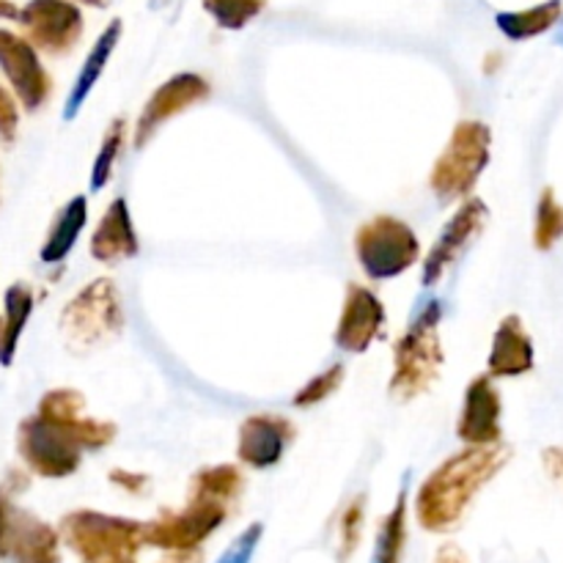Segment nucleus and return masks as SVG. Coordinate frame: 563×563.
<instances>
[{
  "mask_svg": "<svg viewBox=\"0 0 563 563\" xmlns=\"http://www.w3.org/2000/svg\"><path fill=\"white\" fill-rule=\"evenodd\" d=\"M119 427L86 416V396L77 388H53L38 399L36 412L16 427V454L38 478L64 482L75 476L86 454L113 445Z\"/></svg>",
  "mask_w": 563,
  "mask_h": 563,
  "instance_id": "obj_1",
  "label": "nucleus"
},
{
  "mask_svg": "<svg viewBox=\"0 0 563 563\" xmlns=\"http://www.w3.org/2000/svg\"><path fill=\"white\" fill-rule=\"evenodd\" d=\"M247 478L240 465L198 467L187 484V498L181 509H163L154 520L143 522V548L181 553L201 550L209 537L231 520L245 495Z\"/></svg>",
  "mask_w": 563,
  "mask_h": 563,
  "instance_id": "obj_2",
  "label": "nucleus"
},
{
  "mask_svg": "<svg viewBox=\"0 0 563 563\" xmlns=\"http://www.w3.org/2000/svg\"><path fill=\"white\" fill-rule=\"evenodd\" d=\"M509 445L462 449L445 456L418 487L412 511L416 522L429 533H451L462 526L473 500L489 487L495 476L509 465Z\"/></svg>",
  "mask_w": 563,
  "mask_h": 563,
  "instance_id": "obj_3",
  "label": "nucleus"
},
{
  "mask_svg": "<svg viewBox=\"0 0 563 563\" xmlns=\"http://www.w3.org/2000/svg\"><path fill=\"white\" fill-rule=\"evenodd\" d=\"M443 313L440 297H421L407 319V328L396 339L388 394L399 405L427 396L443 374L445 352L443 341H440Z\"/></svg>",
  "mask_w": 563,
  "mask_h": 563,
  "instance_id": "obj_4",
  "label": "nucleus"
},
{
  "mask_svg": "<svg viewBox=\"0 0 563 563\" xmlns=\"http://www.w3.org/2000/svg\"><path fill=\"white\" fill-rule=\"evenodd\" d=\"M27 487L31 478L16 467L0 482V561L60 563L58 528L20 506V495L27 493Z\"/></svg>",
  "mask_w": 563,
  "mask_h": 563,
  "instance_id": "obj_5",
  "label": "nucleus"
},
{
  "mask_svg": "<svg viewBox=\"0 0 563 563\" xmlns=\"http://www.w3.org/2000/svg\"><path fill=\"white\" fill-rule=\"evenodd\" d=\"M489 157H493V130L476 119L460 121L429 170V190L443 207L467 201L482 181Z\"/></svg>",
  "mask_w": 563,
  "mask_h": 563,
  "instance_id": "obj_6",
  "label": "nucleus"
},
{
  "mask_svg": "<svg viewBox=\"0 0 563 563\" xmlns=\"http://www.w3.org/2000/svg\"><path fill=\"white\" fill-rule=\"evenodd\" d=\"M64 344L71 352H93L119 339L126 328V311L113 278H93L64 306L58 317Z\"/></svg>",
  "mask_w": 563,
  "mask_h": 563,
  "instance_id": "obj_7",
  "label": "nucleus"
},
{
  "mask_svg": "<svg viewBox=\"0 0 563 563\" xmlns=\"http://www.w3.org/2000/svg\"><path fill=\"white\" fill-rule=\"evenodd\" d=\"M357 267L372 284L401 278L421 262V240L407 220L396 214H374L363 220L352 236Z\"/></svg>",
  "mask_w": 563,
  "mask_h": 563,
  "instance_id": "obj_8",
  "label": "nucleus"
},
{
  "mask_svg": "<svg viewBox=\"0 0 563 563\" xmlns=\"http://www.w3.org/2000/svg\"><path fill=\"white\" fill-rule=\"evenodd\" d=\"M58 537L82 563L135 559L143 548V522L93 509H75L60 517Z\"/></svg>",
  "mask_w": 563,
  "mask_h": 563,
  "instance_id": "obj_9",
  "label": "nucleus"
},
{
  "mask_svg": "<svg viewBox=\"0 0 563 563\" xmlns=\"http://www.w3.org/2000/svg\"><path fill=\"white\" fill-rule=\"evenodd\" d=\"M209 97H212V86H209L207 77H201L198 71H179V75L168 77V80H165L163 86L154 88L152 97L143 102L141 115H137L135 121V130H132V148H135V152H143L168 121L187 113V110L196 108V104L207 102Z\"/></svg>",
  "mask_w": 563,
  "mask_h": 563,
  "instance_id": "obj_10",
  "label": "nucleus"
},
{
  "mask_svg": "<svg viewBox=\"0 0 563 563\" xmlns=\"http://www.w3.org/2000/svg\"><path fill=\"white\" fill-rule=\"evenodd\" d=\"M489 223V207L478 196L467 198L456 207V212L451 214L449 223L443 225L440 236L434 240L432 251L427 253V258L421 262V286L423 289H432L440 280L449 275L451 267L460 264V258L465 256L473 247V242L484 234Z\"/></svg>",
  "mask_w": 563,
  "mask_h": 563,
  "instance_id": "obj_11",
  "label": "nucleus"
},
{
  "mask_svg": "<svg viewBox=\"0 0 563 563\" xmlns=\"http://www.w3.org/2000/svg\"><path fill=\"white\" fill-rule=\"evenodd\" d=\"M16 22L25 27L31 47L53 58L69 55L86 31L82 11L69 0H31L25 9H20Z\"/></svg>",
  "mask_w": 563,
  "mask_h": 563,
  "instance_id": "obj_12",
  "label": "nucleus"
},
{
  "mask_svg": "<svg viewBox=\"0 0 563 563\" xmlns=\"http://www.w3.org/2000/svg\"><path fill=\"white\" fill-rule=\"evenodd\" d=\"M385 324H388V311H385L383 300L374 295V289L350 280L333 330L335 350L346 352V355H363L383 339Z\"/></svg>",
  "mask_w": 563,
  "mask_h": 563,
  "instance_id": "obj_13",
  "label": "nucleus"
},
{
  "mask_svg": "<svg viewBox=\"0 0 563 563\" xmlns=\"http://www.w3.org/2000/svg\"><path fill=\"white\" fill-rule=\"evenodd\" d=\"M0 71L9 80L11 93L27 113H36L53 97V77L25 36L0 31Z\"/></svg>",
  "mask_w": 563,
  "mask_h": 563,
  "instance_id": "obj_14",
  "label": "nucleus"
},
{
  "mask_svg": "<svg viewBox=\"0 0 563 563\" xmlns=\"http://www.w3.org/2000/svg\"><path fill=\"white\" fill-rule=\"evenodd\" d=\"M295 440L297 427L291 418L278 412H253L236 432V462L258 473L273 471L284 462Z\"/></svg>",
  "mask_w": 563,
  "mask_h": 563,
  "instance_id": "obj_15",
  "label": "nucleus"
},
{
  "mask_svg": "<svg viewBox=\"0 0 563 563\" xmlns=\"http://www.w3.org/2000/svg\"><path fill=\"white\" fill-rule=\"evenodd\" d=\"M456 438L465 449H489L504 443V399L489 374H478L467 383Z\"/></svg>",
  "mask_w": 563,
  "mask_h": 563,
  "instance_id": "obj_16",
  "label": "nucleus"
},
{
  "mask_svg": "<svg viewBox=\"0 0 563 563\" xmlns=\"http://www.w3.org/2000/svg\"><path fill=\"white\" fill-rule=\"evenodd\" d=\"M88 253L93 262L104 267H115V264L141 256V236H137L130 201L124 196H115L97 220L88 240Z\"/></svg>",
  "mask_w": 563,
  "mask_h": 563,
  "instance_id": "obj_17",
  "label": "nucleus"
},
{
  "mask_svg": "<svg viewBox=\"0 0 563 563\" xmlns=\"http://www.w3.org/2000/svg\"><path fill=\"white\" fill-rule=\"evenodd\" d=\"M537 363L533 339L528 335L526 322L517 313L500 319L498 330L493 335L487 357V374L493 379H511L528 374Z\"/></svg>",
  "mask_w": 563,
  "mask_h": 563,
  "instance_id": "obj_18",
  "label": "nucleus"
},
{
  "mask_svg": "<svg viewBox=\"0 0 563 563\" xmlns=\"http://www.w3.org/2000/svg\"><path fill=\"white\" fill-rule=\"evenodd\" d=\"M121 31H124L121 20H110V25L99 33V38L93 42V47L88 49L86 60H82L80 71H77L75 82H71L69 93H66L64 110H60V119L64 121H75L77 115L82 113L88 97H91V91L97 88L99 77L104 75L110 58H113L115 44H119V38H121Z\"/></svg>",
  "mask_w": 563,
  "mask_h": 563,
  "instance_id": "obj_19",
  "label": "nucleus"
},
{
  "mask_svg": "<svg viewBox=\"0 0 563 563\" xmlns=\"http://www.w3.org/2000/svg\"><path fill=\"white\" fill-rule=\"evenodd\" d=\"M88 225V196L77 192L71 196L64 207L55 212L53 223H49L47 236H44L42 247H38V262L53 267V264H64L69 253L75 251L77 240Z\"/></svg>",
  "mask_w": 563,
  "mask_h": 563,
  "instance_id": "obj_20",
  "label": "nucleus"
},
{
  "mask_svg": "<svg viewBox=\"0 0 563 563\" xmlns=\"http://www.w3.org/2000/svg\"><path fill=\"white\" fill-rule=\"evenodd\" d=\"M36 308V291L25 280H16L3 295V313H0V366L9 368L16 357L22 333H25L31 313Z\"/></svg>",
  "mask_w": 563,
  "mask_h": 563,
  "instance_id": "obj_21",
  "label": "nucleus"
},
{
  "mask_svg": "<svg viewBox=\"0 0 563 563\" xmlns=\"http://www.w3.org/2000/svg\"><path fill=\"white\" fill-rule=\"evenodd\" d=\"M407 522H410V476L401 478L396 504L390 506V511L379 522L372 563H401L407 544Z\"/></svg>",
  "mask_w": 563,
  "mask_h": 563,
  "instance_id": "obj_22",
  "label": "nucleus"
},
{
  "mask_svg": "<svg viewBox=\"0 0 563 563\" xmlns=\"http://www.w3.org/2000/svg\"><path fill=\"white\" fill-rule=\"evenodd\" d=\"M126 137H130V124H126L124 115H115V119H110L108 130H104L102 141H99L97 157H93V163H91L88 192H102L104 187L113 181L115 165H119L121 152H124Z\"/></svg>",
  "mask_w": 563,
  "mask_h": 563,
  "instance_id": "obj_23",
  "label": "nucleus"
},
{
  "mask_svg": "<svg viewBox=\"0 0 563 563\" xmlns=\"http://www.w3.org/2000/svg\"><path fill=\"white\" fill-rule=\"evenodd\" d=\"M561 0H548L542 5H533L526 11H504V14L495 16L500 33L511 42H526V38L542 36L544 31L555 25L561 20Z\"/></svg>",
  "mask_w": 563,
  "mask_h": 563,
  "instance_id": "obj_24",
  "label": "nucleus"
},
{
  "mask_svg": "<svg viewBox=\"0 0 563 563\" xmlns=\"http://www.w3.org/2000/svg\"><path fill=\"white\" fill-rule=\"evenodd\" d=\"M563 240V207L553 187H544L533 212V247L542 253L553 251Z\"/></svg>",
  "mask_w": 563,
  "mask_h": 563,
  "instance_id": "obj_25",
  "label": "nucleus"
},
{
  "mask_svg": "<svg viewBox=\"0 0 563 563\" xmlns=\"http://www.w3.org/2000/svg\"><path fill=\"white\" fill-rule=\"evenodd\" d=\"M344 379H346V366L344 363H333V366H328L324 372L313 374V377L308 379L295 396H291V407H295V410H311V407L324 405V401L333 399V396L339 394Z\"/></svg>",
  "mask_w": 563,
  "mask_h": 563,
  "instance_id": "obj_26",
  "label": "nucleus"
},
{
  "mask_svg": "<svg viewBox=\"0 0 563 563\" xmlns=\"http://www.w3.org/2000/svg\"><path fill=\"white\" fill-rule=\"evenodd\" d=\"M366 504L368 495L357 493L355 498H350L341 509L339 517V563H346L355 555V550L361 548L363 539V526H366Z\"/></svg>",
  "mask_w": 563,
  "mask_h": 563,
  "instance_id": "obj_27",
  "label": "nucleus"
},
{
  "mask_svg": "<svg viewBox=\"0 0 563 563\" xmlns=\"http://www.w3.org/2000/svg\"><path fill=\"white\" fill-rule=\"evenodd\" d=\"M201 3L223 31H242L262 14L267 0H201Z\"/></svg>",
  "mask_w": 563,
  "mask_h": 563,
  "instance_id": "obj_28",
  "label": "nucleus"
},
{
  "mask_svg": "<svg viewBox=\"0 0 563 563\" xmlns=\"http://www.w3.org/2000/svg\"><path fill=\"white\" fill-rule=\"evenodd\" d=\"M262 537H264L262 522H251V526H247L245 531H242L240 537L223 550V555H220L214 563H253V555H256L258 544H262Z\"/></svg>",
  "mask_w": 563,
  "mask_h": 563,
  "instance_id": "obj_29",
  "label": "nucleus"
},
{
  "mask_svg": "<svg viewBox=\"0 0 563 563\" xmlns=\"http://www.w3.org/2000/svg\"><path fill=\"white\" fill-rule=\"evenodd\" d=\"M20 135V102L5 86H0V143L11 146Z\"/></svg>",
  "mask_w": 563,
  "mask_h": 563,
  "instance_id": "obj_30",
  "label": "nucleus"
},
{
  "mask_svg": "<svg viewBox=\"0 0 563 563\" xmlns=\"http://www.w3.org/2000/svg\"><path fill=\"white\" fill-rule=\"evenodd\" d=\"M110 484H113L115 489H121V493H126L130 498H143V495L152 489V478L146 476V473H135V471H124V467H113V471L108 473Z\"/></svg>",
  "mask_w": 563,
  "mask_h": 563,
  "instance_id": "obj_31",
  "label": "nucleus"
},
{
  "mask_svg": "<svg viewBox=\"0 0 563 563\" xmlns=\"http://www.w3.org/2000/svg\"><path fill=\"white\" fill-rule=\"evenodd\" d=\"M544 467H548L550 478L563 489V449L544 451Z\"/></svg>",
  "mask_w": 563,
  "mask_h": 563,
  "instance_id": "obj_32",
  "label": "nucleus"
},
{
  "mask_svg": "<svg viewBox=\"0 0 563 563\" xmlns=\"http://www.w3.org/2000/svg\"><path fill=\"white\" fill-rule=\"evenodd\" d=\"M201 561H203L201 550H181V553H168L157 563H201Z\"/></svg>",
  "mask_w": 563,
  "mask_h": 563,
  "instance_id": "obj_33",
  "label": "nucleus"
},
{
  "mask_svg": "<svg viewBox=\"0 0 563 563\" xmlns=\"http://www.w3.org/2000/svg\"><path fill=\"white\" fill-rule=\"evenodd\" d=\"M434 563H467V559L462 555L460 548H454V544H445V548H440Z\"/></svg>",
  "mask_w": 563,
  "mask_h": 563,
  "instance_id": "obj_34",
  "label": "nucleus"
},
{
  "mask_svg": "<svg viewBox=\"0 0 563 563\" xmlns=\"http://www.w3.org/2000/svg\"><path fill=\"white\" fill-rule=\"evenodd\" d=\"M0 20H20V9L11 0H0Z\"/></svg>",
  "mask_w": 563,
  "mask_h": 563,
  "instance_id": "obj_35",
  "label": "nucleus"
},
{
  "mask_svg": "<svg viewBox=\"0 0 563 563\" xmlns=\"http://www.w3.org/2000/svg\"><path fill=\"white\" fill-rule=\"evenodd\" d=\"M80 3H88V5H104L108 0H80Z\"/></svg>",
  "mask_w": 563,
  "mask_h": 563,
  "instance_id": "obj_36",
  "label": "nucleus"
},
{
  "mask_svg": "<svg viewBox=\"0 0 563 563\" xmlns=\"http://www.w3.org/2000/svg\"><path fill=\"white\" fill-rule=\"evenodd\" d=\"M555 44H559V47H563V22H561V31H559V36H555Z\"/></svg>",
  "mask_w": 563,
  "mask_h": 563,
  "instance_id": "obj_37",
  "label": "nucleus"
},
{
  "mask_svg": "<svg viewBox=\"0 0 563 563\" xmlns=\"http://www.w3.org/2000/svg\"><path fill=\"white\" fill-rule=\"evenodd\" d=\"M104 563H135L132 559H121V561H104Z\"/></svg>",
  "mask_w": 563,
  "mask_h": 563,
  "instance_id": "obj_38",
  "label": "nucleus"
}]
</instances>
